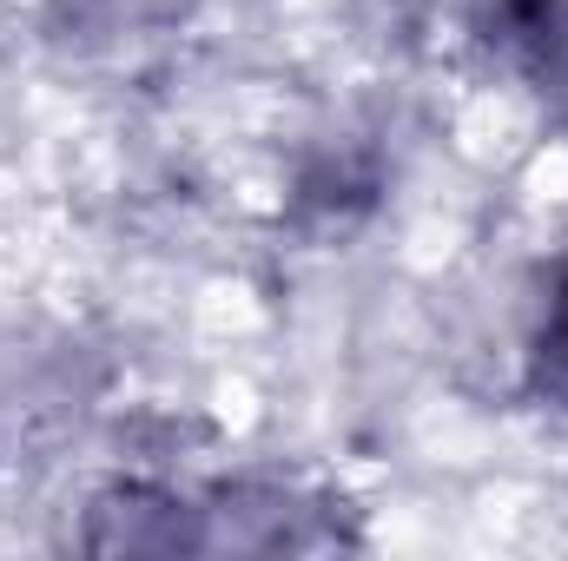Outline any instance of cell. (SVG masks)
<instances>
[{
    "label": "cell",
    "instance_id": "obj_1",
    "mask_svg": "<svg viewBox=\"0 0 568 561\" xmlns=\"http://www.w3.org/2000/svg\"><path fill=\"white\" fill-rule=\"evenodd\" d=\"M483 40L542 86H568V0H483Z\"/></svg>",
    "mask_w": 568,
    "mask_h": 561
},
{
    "label": "cell",
    "instance_id": "obj_2",
    "mask_svg": "<svg viewBox=\"0 0 568 561\" xmlns=\"http://www.w3.org/2000/svg\"><path fill=\"white\" fill-rule=\"evenodd\" d=\"M536 384L568 404V278L556 284L549 317H542V337H536Z\"/></svg>",
    "mask_w": 568,
    "mask_h": 561
}]
</instances>
